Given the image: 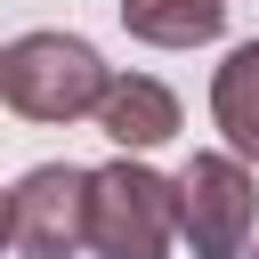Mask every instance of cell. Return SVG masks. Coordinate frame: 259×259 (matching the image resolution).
Returning a JSON list of instances; mask_svg holds the SVG:
<instances>
[{
	"label": "cell",
	"mask_w": 259,
	"mask_h": 259,
	"mask_svg": "<svg viewBox=\"0 0 259 259\" xmlns=\"http://www.w3.org/2000/svg\"><path fill=\"white\" fill-rule=\"evenodd\" d=\"M178 243V178L146 170L138 154L89 170V251L97 259H170Z\"/></svg>",
	"instance_id": "cell-2"
},
{
	"label": "cell",
	"mask_w": 259,
	"mask_h": 259,
	"mask_svg": "<svg viewBox=\"0 0 259 259\" xmlns=\"http://www.w3.org/2000/svg\"><path fill=\"white\" fill-rule=\"evenodd\" d=\"M251 219H259V186L243 154H194L178 170V235L194 243V259H243Z\"/></svg>",
	"instance_id": "cell-3"
},
{
	"label": "cell",
	"mask_w": 259,
	"mask_h": 259,
	"mask_svg": "<svg viewBox=\"0 0 259 259\" xmlns=\"http://www.w3.org/2000/svg\"><path fill=\"white\" fill-rule=\"evenodd\" d=\"M0 243H8V202H0Z\"/></svg>",
	"instance_id": "cell-8"
},
{
	"label": "cell",
	"mask_w": 259,
	"mask_h": 259,
	"mask_svg": "<svg viewBox=\"0 0 259 259\" xmlns=\"http://www.w3.org/2000/svg\"><path fill=\"white\" fill-rule=\"evenodd\" d=\"M210 113H219L227 146H235L243 162H259V40H243V49L219 65V81H210Z\"/></svg>",
	"instance_id": "cell-7"
},
{
	"label": "cell",
	"mask_w": 259,
	"mask_h": 259,
	"mask_svg": "<svg viewBox=\"0 0 259 259\" xmlns=\"http://www.w3.org/2000/svg\"><path fill=\"white\" fill-rule=\"evenodd\" d=\"M97 130L121 146V154H154L162 138H178V97L146 73H113L105 97H97Z\"/></svg>",
	"instance_id": "cell-5"
},
{
	"label": "cell",
	"mask_w": 259,
	"mask_h": 259,
	"mask_svg": "<svg viewBox=\"0 0 259 259\" xmlns=\"http://www.w3.org/2000/svg\"><path fill=\"white\" fill-rule=\"evenodd\" d=\"M8 243L24 259H73L89 243V170H73V162L24 170L8 194Z\"/></svg>",
	"instance_id": "cell-4"
},
{
	"label": "cell",
	"mask_w": 259,
	"mask_h": 259,
	"mask_svg": "<svg viewBox=\"0 0 259 259\" xmlns=\"http://www.w3.org/2000/svg\"><path fill=\"white\" fill-rule=\"evenodd\" d=\"M121 24L146 49H194L227 32V0H121Z\"/></svg>",
	"instance_id": "cell-6"
},
{
	"label": "cell",
	"mask_w": 259,
	"mask_h": 259,
	"mask_svg": "<svg viewBox=\"0 0 259 259\" xmlns=\"http://www.w3.org/2000/svg\"><path fill=\"white\" fill-rule=\"evenodd\" d=\"M105 57L73 32H24L0 49V105L24 121H81L105 97Z\"/></svg>",
	"instance_id": "cell-1"
}]
</instances>
